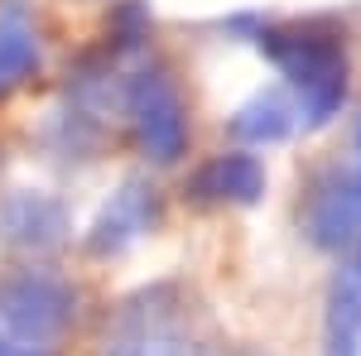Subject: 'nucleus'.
<instances>
[{
  "instance_id": "obj_7",
  "label": "nucleus",
  "mask_w": 361,
  "mask_h": 356,
  "mask_svg": "<svg viewBox=\"0 0 361 356\" xmlns=\"http://www.w3.org/2000/svg\"><path fill=\"white\" fill-rule=\"evenodd\" d=\"M0 231H5L10 246L54 250L68 236V217H63V202L44 197V192H15L0 207Z\"/></svg>"
},
{
  "instance_id": "obj_9",
  "label": "nucleus",
  "mask_w": 361,
  "mask_h": 356,
  "mask_svg": "<svg viewBox=\"0 0 361 356\" xmlns=\"http://www.w3.org/2000/svg\"><path fill=\"white\" fill-rule=\"evenodd\" d=\"M265 188V173L250 154H217L188 178V197L197 202H255Z\"/></svg>"
},
{
  "instance_id": "obj_2",
  "label": "nucleus",
  "mask_w": 361,
  "mask_h": 356,
  "mask_svg": "<svg viewBox=\"0 0 361 356\" xmlns=\"http://www.w3.org/2000/svg\"><path fill=\"white\" fill-rule=\"evenodd\" d=\"M78 318V289L54 270H15L0 279V328L25 337L34 347H49Z\"/></svg>"
},
{
  "instance_id": "obj_1",
  "label": "nucleus",
  "mask_w": 361,
  "mask_h": 356,
  "mask_svg": "<svg viewBox=\"0 0 361 356\" xmlns=\"http://www.w3.org/2000/svg\"><path fill=\"white\" fill-rule=\"evenodd\" d=\"M183 299L173 284L140 289L135 299L116 308V318L102 332L97 356H183Z\"/></svg>"
},
{
  "instance_id": "obj_13",
  "label": "nucleus",
  "mask_w": 361,
  "mask_h": 356,
  "mask_svg": "<svg viewBox=\"0 0 361 356\" xmlns=\"http://www.w3.org/2000/svg\"><path fill=\"white\" fill-rule=\"evenodd\" d=\"M183 356H226V352H183Z\"/></svg>"
},
{
  "instance_id": "obj_5",
  "label": "nucleus",
  "mask_w": 361,
  "mask_h": 356,
  "mask_svg": "<svg viewBox=\"0 0 361 356\" xmlns=\"http://www.w3.org/2000/svg\"><path fill=\"white\" fill-rule=\"evenodd\" d=\"M126 111L135 125L140 149L159 164H173L188 145V116H183V97L164 73H140L130 92H126Z\"/></svg>"
},
{
  "instance_id": "obj_4",
  "label": "nucleus",
  "mask_w": 361,
  "mask_h": 356,
  "mask_svg": "<svg viewBox=\"0 0 361 356\" xmlns=\"http://www.w3.org/2000/svg\"><path fill=\"white\" fill-rule=\"evenodd\" d=\"M304 226L308 236L328 250L361 241V125H357V149H352L347 168L337 164L328 173H318V183L308 188Z\"/></svg>"
},
{
  "instance_id": "obj_12",
  "label": "nucleus",
  "mask_w": 361,
  "mask_h": 356,
  "mask_svg": "<svg viewBox=\"0 0 361 356\" xmlns=\"http://www.w3.org/2000/svg\"><path fill=\"white\" fill-rule=\"evenodd\" d=\"M0 356H54L49 347H34L25 337H15L10 328H0Z\"/></svg>"
},
{
  "instance_id": "obj_8",
  "label": "nucleus",
  "mask_w": 361,
  "mask_h": 356,
  "mask_svg": "<svg viewBox=\"0 0 361 356\" xmlns=\"http://www.w3.org/2000/svg\"><path fill=\"white\" fill-rule=\"evenodd\" d=\"M39 68V29L20 0H0V102Z\"/></svg>"
},
{
  "instance_id": "obj_11",
  "label": "nucleus",
  "mask_w": 361,
  "mask_h": 356,
  "mask_svg": "<svg viewBox=\"0 0 361 356\" xmlns=\"http://www.w3.org/2000/svg\"><path fill=\"white\" fill-rule=\"evenodd\" d=\"M236 130L246 140H279L289 130V116H284V106H279L275 97H260V102H250V106L236 116Z\"/></svg>"
},
{
  "instance_id": "obj_6",
  "label": "nucleus",
  "mask_w": 361,
  "mask_h": 356,
  "mask_svg": "<svg viewBox=\"0 0 361 356\" xmlns=\"http://www.w3.org/2000/svg\"><path fill=\"white\" fill-rule=\"evenodd\" d=\"M154 217H159V197H154V188H149L145 178H130V183L106 202V212L97 217L92 236H87V246L97 250V255L126 250L135 236H145V231L154 226Z\"/></svg>"
},
{
  "instance_id": "obj_3",
  "label": "nucleus",
  "mask_w": 361,
  "mask_h": 356,
  "mask_svg": "<svg viewBox=\"0 0 361 356\" xmlns=\"http://www.w3.org/2000/svg\"><path fill=\"white\" fill-rule=\"evenodd\" d=\"M275 63L299 82L304 92V116L318 125L328 121L333 106L342 102V49L333 39H318L313 29H294V34H265L260 39Z\"/></svg>"
},
{
  "instance_id": "obj_10",
  "label": "nucleus",
  "mask_w": 361,
  "mask_h": 356,
  "mask_svg": "<svg viewBox=\"0 0 361 356\" xmlns=\"http://www.w3.org/2000/svg\"><path fill=\"white\" fill-rule=\"evenodd\" d=\"M328 356H361V260L347 265L333 284L328 313Z\"/></svg>"
}]
</instances>
